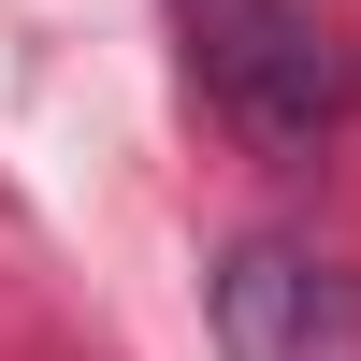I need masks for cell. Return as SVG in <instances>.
Listing matches in <instances>:
<instances>
[{
	"instance_id": "1",
	"label": "cell",
	"mask_w": 361,
	"mask_h": 361,
	"mask_svg": "<svg viewBox=\"0 0 361 361\" xmlns=\"http://www.w3.org/2000/svg\"><path fill=\"white\" fill-rule=\"evenodd\" d=\"M202 318H217V361H361V275L289 231H246L202 289Z\"/></svg>"
},
{
	"instance_id": "2",
	"label": "cell",
	"mask_w": 361,
	"mask_h": 361,
	"mask_svg": "<svg viewBox=\"0 0 361 361\" xmlns=\"http://www.w3.org/2000/svg\"><path fill=\"white\" fill-rule=\"evenodd\" d=\"M202 102H217L260 159H318V145L347 130V102H361V58H347V29L318 15V0H275V29H260Z\"/></svg>"
},
{
	"instance_id": "3",
	"label": "cell",
	"mask_w": 361,
	"mask_h": 361,
	"mask_svg": "<svg viewBox=\"0 0 361 361\" xmlns=\"http://www.w3.org/2000/svg\"><path fill=\"white\" fill-rule=\"evenodd\" d=\"M173 29H188V73H202V87H217V73H231V58H246V44H260V29H275V0H173Z\"/></svg>"
}]
</instances>
